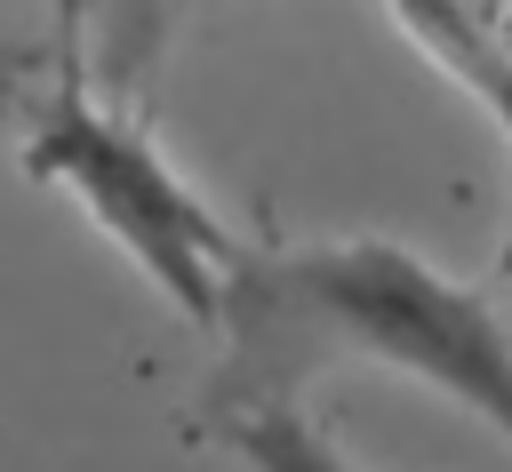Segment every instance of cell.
I'll list each match as a JSON object with an SVG mask.
<instances>
[{"instance_id":"7a4b0ae2","label":"cell","mask_w":512,"mask_h":472,"mask_svg":"<svg viewBox=\"0 0 512 472\" xmlns=\"http://www.w3.org/2000/svg\"><path fill=\"white\" fill-rule=\"evenodd\" d=\"M0 128L16 144V168L32 184L64 192L144 272V288L176 320H192L208 336L224 328V304H232V288H240L256 248L160 152V136L88 80L80 48L8 56L0 64Z\"/></svg>"},{"instance_id":"3957f363","label":"cell","mask_w":512,"mask_h":472,"mask_svg":"<svg viewBox=\"0 0 512 472\" xmlns=\"http://www.w3.org/2000/svg\"><path fill=\"white\" fill-rule=\"evenodd\" d=\"M208 440L240 464V472H368L328 424H312L296 408V392H240V384H216L208 408H200Z\"/></svg>"},{"instance_id":"6da1fadb","label":"cell","mask_w":512,"mask_h":472,"mask_svg":"<svg viewBox=\"0 0 512 472\" xmlns=\"http://www.w3.org/2000/svg\"><path fill=\"white\" fill-rule=\"evenodd\" d=\"M224 384L296 392L304 368L368 360L392 368L512 448V328L432 256L352 232L304 248H256L224 304Z\"/></svg>"},{"instance_id":"277c9868","label":"cell","mask_w":512,"mask_h":472,"mask_svg":"<svg viewBox=\"0 0 512 472\" xmlns=\"http://www.w3.org/2000/svg\"><path fill=\"white\" fill-rule=\"evenodd\" d=\"M80 24H88V0H56V48H80Z\"/></svg>"}]
</instances>
